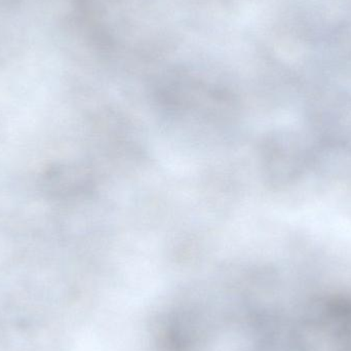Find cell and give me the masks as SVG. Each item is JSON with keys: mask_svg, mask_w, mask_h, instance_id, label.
Returning a JSON list of instances; mask_svg holds the SVG:
<instances>
[{"mask_svg": "<svg viewBox=\"0 0 351 351\" xmlns=\"http://www.w3.org/2000/svg\"><path fill=\"white\" fill-rule=\"evenodd\" d=\"M94 178L88 169L76 165L56 166L47 172L45 186L56 195L72 196L92 190Z\"/></svg>", "mask_w": 351, "mask_h": 351, "instance_id": "obj_1", "label": "cell"}]
</instances>
